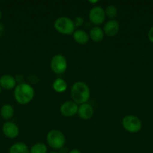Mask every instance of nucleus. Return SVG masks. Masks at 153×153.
I'll list each match as a JSON object with an SVG mask.
<instances>
[{
    "instance_id": "nucleus-15",
    "label": "nucleus",
    "mask_w": 153,
    "mask_h": 153,
    "mask_svg": "<svg viewBox=\"0 0 153 153\" xmlns=\"http://www.w3.org/2000/svg\"><path fill=\"white\" fill-rule=\"evenodd\" d=\"M30 149L26 143H18L12 145L9 149V153H29Z\"/></svg>"
},
{
    "instance_id": "nucleus-21",
    "label": "nucleus",
    "mask_w": 153,
    "mask_h": 153,
    "mask_svg": "<svg viewBox=\"0 0 153 153\" xmlns=\"http://www.w3.org/2000/svg\"><path fill=\"white\" fill-rule=\"evenodd\" d=\"M148 40H150V42L153 43V26L151 28L149 29L148 32Z\"/></svg>"
},
{
    "instance_id": "nucleus-9",
    "label": "nucleus",
    "mask_w": 153,
    "mask_h": 153,
    "mask_svg": "<svg viewBox=\"0 0 153 153\" xmlns=\"http://www.w3.org/2000/svg\"><path fill=\"white\" fill-rule=\"evenodd\" d=\"M3 134L8 138H15L18 136L20 132L19 128L16 123L10 121H7L2 126Z\"/></svg>"
},
{
    "instance_id": "nucleus-20",
    "label": "nucleus",
    "mask_w": 153,
    "mask_h": 153,
    "mask_svg": "<svg viewBox=\"0 0 153 153\" xmlns=\"http://www.w3.org/2000/svg\"><path fill=\"white\" fill-rule=\"evenodd\" d=\"M73 21H74V23L75 25V27H80L81 25L83 24V22H84L83 19H82L81 16H76L75 19H74Z\"/></svg>"
},
{
    "instance_id": "nucleus-13",
    "label": "nucleus",
    "mask_w": 153,
    "mask_h": 153,
    "mask_svg": "<svg viewBox=\"0 0 153 153\" xmlns=\"http://www.w3.org/2000/svg\"><path fill=\"white\" fill-rule=\"evenodd\" d=\"M73 38L74 41L78 44L84 45L86 44L89 40V35L87 34L86 31L83 30H75L73 34Z\"/></svg>"
},
{
    "instance_id": "nucleus-18",
    "label": "nucleus",
    "mask_w": 153,
    "mask_h": 153,
    "mask_svg": "<svg viewBox=\"0 0 153 153\" xmlns=\"http://www.w3.org/2000/svg\"><path fill=\"white\" fill-rule=\"evenodd\" d=\"M47 147L43 143H37L32 146L29 153H46Z\"/></svg>"
},
{
    "instance_id": "nucleus-8",
    "label": "nucleus",
    "mask_w": 153,
    "mask_h": 153,
    "mask_svg": "<svg viewBox=\"0 0 153 153\" xmlns=\"http://www.w3.org/2000/svg\"><path fill=\"white\" fill-rule=\"evenodd\" d=\"M78 107L79 106L74 101H66L62 104L60 107V112L64 117H70L77 114Z\"/></svg>"
},
{
    "instance_id": "nucleus-23",
    "label": "nucleus",
    "mask_w": 153,
    "mask_h": 153,
    "mask_svg": "<svg viewBox=\"0 0 153 153\" xmlns=\"http://www.w3.org/2000/svg\"><path fill=\"white\" fill-rule=\"evenodd\" d=\"M89 2L90 3H97V2H98V1H89Z\"/></svg>"
},
{
    "instance_id": "nucleus-19",
    "label": "nucleus",
    "mask_w": 153,
    "mask_h": 153,
    "mask_svg": "<svg viewBox=\"0 0 153 153\" xmlns=\"http://www.w3.org/2000/svg\"><path fill=\"white\" fill-rule=\"evenodd\" d=\"M105 15L106 16H107L109 19H114V18L117 16V13H118V10L116 6L114 5H108L106 8L104 9Z\"/></svg>"
},
{
    "instance_id": "nucleus-14",
    "label": "nucleus",
    "mask_w": 153,
    "mask_h": 153,
    "mask_svg": "<svg viewBox=\"0 0 153 153\" xmlns=\"http://www.w3.org/2000/svg\"><path fill=\"white\" fill-rule=\"evenodd\" d=\"M104 30L99 26H94L89 31V38L94 42H100L104 37Z\"/></svg>"
},
{
    "instance_id": "nucleus-4",
    "label": "nucleus",
    "mask_w": 153,
    "mask_h": 153,
    "mask_svg": "<svg viewBox=\"0 0 153 153\" xmlns=\"http://www.w3.org/2000/svg\"><path fill=\"white\" fill-rule=\"evenodd\" d=\"M46 141L51 148L54 149H61L65 144V137L59 130L53 129L48 132Z\"/></svg>"
},
{
    "instance_id": "nucleus-6",
    "label": "nucleus",
    "mask_w": 153,
    "mask_h": 153,
    "mask_svg": "<svg viewBox=\"0 0 153 153\" xmlns=\"http://www.w3.org/2000/svg\"><path fill=\"white\" fill-rule=\"evenodd\" d=\"M68 62L65 57L61 54L55 55L50 61V68L56 74H62L66 71Z\"/></svg>"
},
{
    "instance_id": "nucleus-25",
    "label": "nucleus",
    "mask_w": 153,
    "mask_h": 153,
    "mask_svg": "<svg viewBox=\"0 0 153 153\" xmlns=\"http://www.w3.org/2000/svg\"><path fill=\"white\" fill-rule=\"evenodd\" d=\"M1 91H2V88H1V86H0V93H1Z\"/></svg>"
},
{
    "instance_id": "nucleus-2",
    "label": "nucleus",
    "mask_w": 153,
    "mask_h": 153,
    "mask_svg": "<svg viewBox=\"0 0 153 153\" xmlns=\"http://www.w3.org/2000/svg\"><path fill=\"white\" fill-rule=\"evenodd\" d=\"M14 97L16 102L20 105H26L34 99V90L27 83H20L16 86Z\"/></svg>"
},
{
    "instance_id": "nucleus-5",
    "label": "nucleus",
    "mask_w": 153,
    "mask_h": 153,
    "mask_svg": "<svg viewBox=\"0 0 153 153\" xmlns=\"http://www.w3.org/2000/svg\"><path fill=\"white\" fill-rule=\"evenodd\" d=\"M122 124L124 129L130 133H136L142 128L140 120L134 115H127L122 121Z\"/></svg>"
},
{
    "instance_id": "nucleus-1",
    "label": "nucleus",
    "mask_w": 153,
    "mask_h": 153,
    "mask_svg": "<svg viewBox=\"0 0 153 153\" xmlns=\"http://www.w3.org/2000/svg\"><path fill=\"white\" fill-rule=\"evenodd\" d=\"M70 94L73 101L77 105L87 103L90 98L89 88L85 82L79 81L72 85Z\"/></svg>"
},
{
    "instance_id": "nucleus-10",
    "label": "nucleus",
    "mask_w": 153,
    "mask_h": 153,
    "mask_svg": "<svg viewBox=\"0 0 153 153\" xmlns=\"http://www.w3.org/2000/svg\"><path fill=\"white\" fill-rule=\"evenodd\" d=\"M104 32L107 37H112L116 35L119 31V24L118 21L115 19H110L104 24Z\"/></svg>"
},
{
    "instance_id": "nucleus-17",
    "label": "nucleus",
    "mask_w": 153,
    "mask_h": 153,
    "mask_svg": "<svg viewBox=\"0 0 153 153\" xmlns=\"http://www.w3.org/2000/svg\"><path fill=\"white\" fill-rule=\"evenodd\" d=\"M52 88L56 92L61 94V93L64 92L67 90L68 85L64 79L58 78L52 83Z\"/></svg>"
},
{
    "instance_id": "nucleus-12",
    "label": "nucleus",
    "mask_w": 153,
    "mask_h": 153,
    "mask_svg": "<svg viewBox=\"0 0 153 153\" xmlns=\"http://www.w3.org/2000/svg\"><path fill=\"white\" fill-rule=\"evenodd\" d=\"M0 86L4 90H11L16 86V81L10 75H3L0 77Z\"/></svg>"
},
{
    "instance_id": "nucleus-3",
    "label": "nucleus",
    "mask_w": 153,
    "mask_h": 153,
    "mask_svg": "<svg viewBox=\"0 0 153 153\" xmlns=\"http://www.w3.org/2000/svg\"><path fill=\"white\" fill-rule=\"evenodd\" d=\"M54 28L58 33L62 34H71L75 31L74 23L73 19L68 16H60L56 19Z\"/></svg>"
},
{
    "instance_id": "nucleus-26",
    "label": "nucleus",
    "mask_w": 153,
    "mask_h": 153,
    "mask_svg": "<svg viewBox=\"0 0 153 153\" xmlns=\"http://www.w3.org/2000/svg\"><path fill=\"white\" fill-rule=\"evenodd\" d=\"M50 153H58V152H50Z\"/></svg>"
},
{
    "instance_id": "nucleus-11",
    "label": "nucleus",
    "mask_w": 153,
    "mask_h": 153,
    "mask_svg": "<svg viewBox=\"0 0 153 153\" xmlns=\"http://www.w3.org/2000/svg\"><path fill=\"white\" fill-rule=\"evenodd\" d=\"M77 114L81 119L87 120L92 117L94 110L91 105L88 103H84L78 107Z\"/></svg>"
},
{
    "instance_id": "nucleus-7",
    "label": "nucleus",
    "mask_w": 153,
    "mask_h": 153,
    "mask_svg": "<svg viewBox=\"0 0 153 153\" xmlns=\"http://www.w3.org/2000/svg\"><path fill=\"white\" fill-rule=\"evenodd\" d=\"M88 18L92 23L98 26L99 25L104 22L105 18H106L104 9L100 6H94L90 10Z\"/></svg>"
},
{
    "instance_id": "nucleus-16",
    "label": "nucleus",
    "mask_w": 153,
    "mask_h": 153,
    "mask_svg": "<svg viewBox=\"0 0 153 153\" xmlns=\"http://www.w3.org/2000/svg\"><path fill=\"white\" fill-rule=\"evenodd\" d=\"M14 114V109L12 107V105L9 104H5L2 105L0 110V114L4 120H10L13 117Z\"/></svg>"
},
{
    "instance_id": "nucleus-22",
    "label": "nucleus",
    "mask_w": 153,
    "mask_h": 153,
    "mask_svg": "<svg viewBox=\"0 0 153 153\" xmlns=\"http://www.w3.org/2000/svg\"><path fill=\"white\" fill-rule=\"evenodd\" d=\"M68 153H81V152L76 149H72V150H70Z\"/></svg>"
},
{
    "instance_id": "nucleus-24",
    "label": "nucleus",
    "mask_w": 153,
    "mask_h": 153,
    "mask_svg": "<svg viewBox=\"0 0 153 153\" xmlns=\"http://www.w3.org/2000/svg\"><path fill=\"white\" fill-rule=\"evenodd\" d=\"M2 10H0V19H1L2 18Z\"/></svg>"
}]
</instances>
